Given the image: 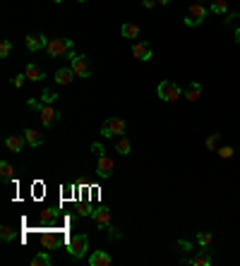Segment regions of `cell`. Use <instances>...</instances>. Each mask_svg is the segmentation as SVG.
Returning <instances> with one entry per match:
<instances>
[{
  "instance_id": "484cf974",
  "label": "cell",
  "mask_w": 240,
  "mask_h": 266,
  "mask_svg": "<svg viewBox=\"0 0 240 266\" xmlns=\"http://www.w3.org/2000/svg\"><path fill=\"white\" fill-rule=\"evenodd\" d=\"M0 240H2V242H12V240H15V230H12L10 226H2V228H0Z\"/></svg>"
},
{
  "instance_id": "60d3db41",
  "label": "cell",
  "mask_w": 240,
  "mask_h": 266,
  "mask_svg": "<svg viewBox=\"0 0 240 266\" xmlns=\"http://www.w3.org/2000/svg\"><path fill=\"white\" fill-rule=\"evenodd\" d=\"M77 2H87V0H77Z\"/></svg>"
},
{
  "instance_id": "603a6c76",
  "label": "cell",
  "mask_w": 240,
  "mask_h": 266,
  "mask_svg": "<svg viewBox=\"0 0 240 266\" xmlns=\"http://www.w3.org/2000/svg\"><path fill=\"white\" fill-rule=\"evenodd\" d=\"M41 101L48 103V106H53V103L58 101V94H56L53 89H43V91H41Z\"/></svg>"
},
{
  "instance_id": "4dcf8cb0",
  "label": "cell",
  "mask_w": 240,
  "mask_h": 266,
  "mask_svg": "<svg viewBox=\"0 0 240 266\" xmlns=\"http://www.w3.org/2000/svg\"><path fill=\"white\" fill-rule=\"evenodd\" d=\"M176 245H178V249H180V252H187V254H190V252H192V245H190V242H187V240H178V242H176Z\"/></svg>"
},
{
  "instance_id": "e0dca14e",
  "label": "cell",
  "mask_w": 240,
  "mask_h": 266,
  "mask_svg": "<svg viewBox=\"0 0 240 266\" xmlns=\"http://www.w3.org/2000/svg\"><path fill=\"white\" fill-rule=\"evenodd\" d=\"M187 264H192V266H209L211 264V257L207 254V249H200V254H195L192 259H187Z\"/></svg>"
},
{
  "instance_id": "d6a6232c",
  "label": "cell",
  "mask_w": 240,
  "mask_h": 266,
  "mask_svg": "<svg viewBox=\"0 0 240 266\" xmlns=\"http://www.w3.org/2000/svg\"><path fill=\"white\" fill-rule=\"evenodd\" d=\"M120 237H122L120 228H111V230H108V240H120Z\"/></svg>"
},
{
  "instance_id": "cb8c5ba5",
  "label": "cell",
  "mask_w": 240,
  "mask_h": 266,
  "mask_svg": "<svg viewBox=\"0 0 240 266\" xmlns=\"http://www.w3.org/2000/svg\"><path fill=\"white\" fill-rule=\"evenodd\" d=\"M226 10H228V0H214L211 2V12L214 15H226Z\"/></svg>"
},
{
  "instance_id": "30bf717a",
  "label": "cell",
  "mask_w": 240,
  "mask_h": 266,
  "mask_svg": "<svg viewBox=\"0 0 240 266\" xmlns=\"http://www.w3.org/2000/svg\"><path fill=\"white\" fill-rule=\"evenodd\" d=\"M132 58H137L140 62H147V60L154 58V51L149 48L147 41H135L132 43Z\"/></svg>"
},
{
  "instance_id": "6da1fadb",
  "label": "cell",
  "mask_w": 240,
  "mask_h": 266,
  "mask_svg": "<svg viewBox=\"0 0 240 266\" xmlns=\"http://www.w3.org/2000/svg\"><path fill=\"white\" fill-rule=\"evenodd\" d=\"M46 53L51 56V58H67L72 60L75 58V43L70 41V38H51L48 41V46H46Z\"/></svg>"
},
{
  "instance_id": "836d02e7",
  "label": "cell",
  "mask_w": 240,
  "mask_h": 266,
  "mask_svg": "<svg viewBox=\"0 0 240 266\" xmlns=\"http://www.w3.org/2000/svg\"><path fill=\"white\" fill-rule=\"evenodd\" d=\"M27 106H29V108H34V111H39V108L43 106V101H36V98H29V101H27Z\"/></svg>"
},
{
  "instance_id": "d4e9b609",
  "label": "cell",
  "mask_w": 240,
  "mask_h": 266,
  "mask_svg": "<svg viewBox=\"0 0 240 266\" xmlns=\"http://www.w3.org/2000/svg\"><path fill=\"white\" fill-rule=\"evenodd\" d=\"M0 175H2V180H12V175H15V171L7 161H0Z\"/></svg>"
},
{
  "instance_id": "f35d334b",
  "label": "cell",
  "mask_w": 240,
  "mask_h": 266,
  "mask_svg": "<svg viewBox=\"0 0 240 266\" xmlns=\"http://www.w3.org/2000/svg\"><path fill=\"white\" fill-rule=\"evenodd\" d=\"M53 2H56V5H58V2H62V0H53Z\"/></svg>"
},
{
  "instance_id": "4fadbf2b",
  "label": "cell",
  "mask_w": 240,
  "mask_h": 266,
  "mask_svg": "<svg viewBox=\"0 0 240 266\" xmlns=\"http://www.w3.org/2000/svg\"><path fill=\"white\" fill-rule=\"evenodd\" d=\"M89 266H111V254H108V252H103V249L91 252Z\"/></svg>"
},
{
  "instance_id": "277c9868",
  "label": "cell",
  "mask_w": 240,
  "mask_h": 266,
  "mask_svg": "<svg viewBox=\"0 0 240 266\" xmlns=\"http://www.w3.org/2000/svg\"><path fill=\"white\" fill-rule=\"evenodd\" d=\"M87 249H89V237L84 235V233L70 237V242H67V254H70L72 259H84Z\"/></svg>"
},
{
  "instance_id": "f546056e",
  "label": "cell",
  "mask_w": 240,
  "mask_h": 266,
  "mask_svg": "<svg viewBox=\"0 0 240 266\" xmlns=\"http://www.w3.org/2000/svg\"><path fill=\"white\" fill-rule=\"evenodd\" d=\"M24 82H27V75H15V77H12V87L15 89H22Z\"/></svg>"
},
{
  "instance_id": "ab89813d",
  "label": "cell",
  "mask_w": 240,
  "mask_h": 266,
  "mask_svg": "<svg viewBox=\"0 0 240 266\" xmlns=\"http://www.w3.org/2000/svg\"><path fill=\"white\" fill-rule=\"evenodd\" d=\"M195 2H204V0H195Z\"/></svg>"
},
{
  "instance_id": "5bb4252c",
  "label": "cell",
  "mask_w": 240,
  "mask_h": 266,
  "mask_svg": "<svg viewBox=\"0 0 240 266\" xmlns=\"http://www.w3.org/2000/svg\"><path fill=\"white\" fill-rule=\"evenodd\" d=\"M24 75H27V79H29V82H43V79H46V72H43L39 65H34V62L27 65Z\"/></svg>"
},
{
  "instance_id": "4316f807",
  "label": "cell",
  "mask_w": 240,
  "mask_h": 266,
  "mask_svg": "<svg viewBox=\"0 0 240 266\" xmlns=\"http://www.w3.org/2000/svg\"><path fill=\"white\" fill-rule=\"evenodd\" d=\"M10 51H12V41H10V38H2V41H0V58H7Z\"/></svg>"
},
{
  "instance_id": "e575fe53",
  "label": "cell",
  "mask_w": 240,
  "mask_h": 266,
  "mask_svg": "<svg viewBox=\"0 0 240 266\" xmlns=\"http://www.w3.org/2000/svg\"><path fill=\"white\" fill-rule=\"evenodd\" d=\"M159 5V0H142V7H147V10H154Z\"/></svg>"
},
{
  "instance_id": "ac0fdd59",
  "label": "cell",
  "mask_w": 240,
  "mask_h": 266,
  "mask_svg": "<svg viewBox=\"0 0 240 266\" xmlns=\"http://www.w3.org/2000/svg\"><path fill=\"white\" fill-rule=\"evenodd\" d=\"M53 264V259H51V254L46 252V249H41L39 254H34V259H31V266H51Z\"/></svg>"
},
{
  "instance_id": "d590c367",
  "label": "cell",
  "mask_w": 240,
  "mask_h": 266,
  "mask_svg": "<svg viewBox=\"0 0 240 266\" xmlns=\"http://www.w3.org/2000/svg\"><path fill=\"white\" fill-rule=\"evenodd\" d=\"M236 19H238V15H236V12H231V15H228V17H226V19H223V24H226V27H228V24H233V22H236Z\"/></svg>"
},
{
  "instance_id": "8992f818",
  "label": "cell",
  "mask_w": 240,
  "mask_h": 266,
  "mask_svg": "<svg viewBox=\"0 0 240 266\" xmlns=\"http://www.w3.org/2000/svg\"><path fill=\"white\" fill-rule=\"evenodd\" d=\"M127 130V122L122 118H108L101 127V137L103 139H111V137H122Z\"/></svg>"
},
{
  "instance_id": "83f0119b",
  "label": "cell",
  "mask_w": 240,
  "mask_h": 266,
  "mask_svg": "<svg viewBox=\"0 0 240 266\" xmlns=\"http://www.w3.org/2000/svg\"><path fill=\"white\" fill-rule=\"evenodd\" d=\"M233 153H236V149L231 147V144H228V147H221V149H219V156H221L223 161H226V158H233Z\"/></svg>"
},
{
  "instance_id": "8d00e7d4",
  "label": "cell",
  "mask_w": 240,
  "mask_h": 266,
  "mask_svg": "<svg viewBox=\"0 0 240 266\" xmlns=\"http://www.w3.org/2000/svg\"><path fill=\"white\" fill-rule=\"evenodd\" d=\"M236 43H238V46H240V27H238V29H236Z\"/></svg>"
},
{
  "instance_id": "ffe728a7",
  "label": "cell",
  "mask_w": 240,
  "mask_h": 266,
  "mask_svg": "<svg viewBox=\"0 0 240 266\" xmlns=\"http://www.w3.org/2000/svg\"><path fill=\"white\" fill-rule=\"evenodd\" d=\"M211 242H214V235H211L209 230H200L197 233V245L202 249H211Z\"/></svg>"
},
{
  "instance_id": "d6986e66",
  "label": "cell",
  "mask_w": 240,
  "mask_h": 266,
  "mask_svg": "<svg viewBox=\"0 0 240 266\" xmlns=\"http://www.w3.org/2000/svg\"><path fill=\"white\" fill-rule=\"evenodd\" d=\"M120 34H122L125 38H140V27L132 24V22H127V24L120 27Z\"/></svg>"
},
{
  "instance_id": "74e56055",
  "label": "cell",
  "mask_w": 240,
  "mask_h": 266,
  "mask_svg": "<svg viewBox=\"0 0 240 266\" xmlns=\"http://www.w3.org/2000/svg\"><path fill=\"white\" fill-rule=\"evenodd\" d=\"M173 0H159V5H171Z\"/></svg>"
},
{
  "instance_id": "7c38bea8",
  "label": "cell",
  "mask_w": 240,
  "mask_h": 266,
  "mask_svg": "<svg viewBox=\"0 0 240 266\" xmlns=\"http://www.w3.org/2000/svg\"><path fill=\"white\" fill-rule=\"evenodd\" d=\"M72 77H75L72 67H60V70H56V75H53V82L60 84V87H65V84L72 82Z\"/></svg>"
},
{
  "instance_id": "52a82bcc",
  "label": "cell",
  "mask_w": 240,
  "mask_h": 266,
  "mask_svg": "<svg viewBox=\"0 0 240 266\" xmlns=\"http://www.w3.org/2000/svg\"><path fill=\"white\" fill-rule=\"evenodd\" d=\"M48 41H51V38H48L46 34H29V36L24 38V46H27L29 53H39V51H46Z\"/></svg>"
},
{
  "instance_id": "8fae6325",
  "label": "cell",
  "mask_w": 240,
  "mask_h": 266,
  "mask_svg": "<svg viewBox=\"0 0 240 266\" xmlns=\"http://www.w3.org/2000/svg\"><path fill=\"white\" fill-rule=\"evenodd\" d=\"M91 218H94L96 228H99V230H103V228H108V226H111V209H108V207L94 209V211H91Z\"/></svg>"
},
{
  "instance_id": "1f68e13d",
  "label": "cell",
  "mask_w": 240,
  "mask_h": 266,
  "mask_svg": "<svg viewBox=\"0 0 240 266\" xmlns=\"http://www.w3.org/2000/svg\"><path fill=\"white\" fill-rule=\"evenodd\" d=\"M41 240H43V247H51V245H56V237L51 235V233H43V237H41Z\"/></svg>"
},
{
  "instance_id": "44dd1931",
  "label": "cell",
  "mask_w": 240,
  "mask_h": 266,
  "mask_svg": "<svg viewBox=\"0 0 240 266\" xmlns=\"http://www.w3.org/2000/svg\"><path fill=\"white\" fill-rule=\"evenodd\" d=\"M200 96H202V84H200V82H192V84L187 87V101L195 103V101H200Z\"/></svg>"
},
{
  "instance_id": "ba28073f",
  "label": "cell",
  "mask_w": 240,
  "mask_h": 266,
  "mask_svg": "<svg viewBox=\"0 0 240 266\" xmlns=\"http://www.w3.org/2000/svg\"><path fill=\"white\" fill-rule=\"evenodd\" d=\"M72 72H75V77H82V79L91 77L89 58H87V56H75V58H72Z\"/></svg>"
},
{
  "instance_id": "2e32d148",
  "label": "cell",
  "mask_w": 240,
  "mask_h": 266,
  "mask_svg": "<svg viewBox=\"0 0 240 266\" xmlns=\"http://www.w3.org/2000/svg\"><path fill=\"white\" fill-rule=\"evenodd\" d=\"M24 139H27L29 147H41V144H43V134H41L39 130H31V127L24 130Z\"/></svg>"
},
{
  "instance_id": "9a60e30c",
  "label": "cell",
  "mask_w": 240,
  "mask_h": 266,
  "mask_svg": "<svg viewBox=\"0 0 240 266\" xmlns=\"http://www.w3.org/2000/svg\"><path fill=\"white\" fill-rule=\"evenodd\" d=\"M24 142H27V139H24V134H22V137H20V134H10V137L5 139V147L10 149L12 153H20L22 147H24Z\"/></svg>"
},
{
  "instance_id": "5b68a950",
  "label": "cell",
  "mask_w": 240,
  "mask_h": 266,
  "mask_svg": "<svg viewBox=\"0 0 240 266\" xmlns=\"http://www.w3.org/2000/svg\"><path fill=\"white\" fill-rule=\"evenodd\" d=\"M156 96L163 101V103H173V101H178L180 96H182V89L176 84V82H168V79H163L159 89H156Z\"/></svg>"
},
{
  "instance_id": "3957f363",
  "label": "cell",
  "mask_w": 240,
  "mask_h": 266,
  "mask_svg": "<svg viewBox=\"0 0 240 266\" xmlns=\"http://www.w3.org/2000/svg\"><path fill=\"white\" fill-rule=\"evenodd\" d=\"M204 19H207V7H204L202 2H192L190 10H187V15H185V19H182V24H185L187 29H195V27H200Z\"/></svg>"
},
{
  "instance_id": "f1b7e54d",
  "label": "cell",
  "mask_w": 240,
  "mask_h": 266,
  "mask_svg": "<svg viewBox=\"0 0 240 266\" xmlns=\"http://www.w3.org/2000/svg\"><path fill=\"white\" fill-rule=\"evenodd\" d=\"M219 139H221V134H219V132H214V134H209V137H207V142H204V144H207V149H216V144H219Z\"/></svg>"
},
{
  "instance_id": "7402d4cb",
  "label": "cell",
  "mask_w": 240,
  "mask_h": 266,
  "mask_svg": "<svg viewBox=\"0 0 240 266\" xmlns=\"http://www.w3.org/2000/svg\"><path fill=\"white\" fill-rule=\"evenodd\" d=\"M116 151H118L120 156H130V151H132V144H130V139L122 134L118 137V144H116Z\"/></svg>"
},
{
  "instance_id": "7a4b0ae2",
  "label": "cell",
  "mask_w": 240,
  "mask_h": 266,
  "mask_svg": "<svg viewBox=\"0 0 240 266\" xmlns=\"http://www.w3.org/2000/svg\"><path fill=\"white\" fill-rule=\"evenodd\" d=\"M91 149L96 151V158H99V163H96V175L103 177V180L111 177L113 175V171H116V163L103 153V147H101V144H91Z\"/></svg>"
},
{
  "instance_id": "9c48e42d",
  "label": "cell",
  "mask_w": 240,
  "mask_h": 266,
  "mask_svg": "<svg viewBox=\"0 0 240 266\" xmlns=\"http://www.w3.org/2000/svg\"><path fill=\"white\" fill-rule=\"evenodd\" d=\"M39 118H41V122H43V127H53L56 122L60 120V113L53 108V106H48V103H43L41 108H39Z\"/></svg>"
}]
</instances>
